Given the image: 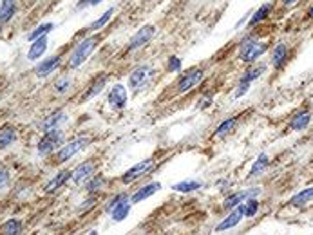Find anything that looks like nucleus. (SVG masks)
I'll return each mask as SVG.
<instances>
[{"instance_id":"obj_1","label":"nucleus","mask_w":313,"mask_h":235,"mask_svg":"<svg viewBox=\"0 0 313 235\" xmlns=\"http://www.w3.org/2000/svg\"><path fill=\"white\" fill-rule=\"evenodd\" d=\"M96 44H98V36H96V35L83 38V40L80 42V44L76 45L75 49H73L71 56H69V62H67L69 67H71V69H78L80 65H82L83 62H85L89 56H91V53L96 49Z\"/></svg>"},{"instance_id":"obj_2","label":"nucleus","mask_w":313,"mask_h":235,"mask_svg":"<svg viewBox=\"0 0 313 235\" xmlns=\"http://www.w3.org/2000/svg\"><path fill=\"white\" fill-rule=\"evenodd\" d=\"M268 51V44L264 42H257L254 38H248L241 44V49H239V58L246 64H252L257 58H261L264 53Z\"/></svg>"},{"instance_id":"obj_3","label":"nucleus","mask_w":313,"mask_h":235,"mask_svg":"<svg viewBox=\"0 0 313 235\" xmlns=\"http://www.w3.org/2000/svg\"><path fill=\"white\" fill-rule=\"evenodd\" d=\"M64 140H65L64 132L60 130V128H53V130H47L42 136V140L38 141L36 150H38L40 155H47V154H51V152H55L56 147H62V145H64Z\"/></svg>"},{"instance_id":"obj_4","label":"nucleus","mask_w":313,"mask_h":235,"mask_svg":"<svg viewBox=\"0 0 313 235\" xmlns=\"http://www.w3.org/2000/svg\"><path fill=\"white\" fill-rule=\"evenodd\" d=\"M89 143H91V140H89L87 136H82V138H76V140L62 145V147L58 148V152H56V163H65V161H69L71 158H75L78 152H82Z\"/></svg>"},{"instance_id":"obj_5","label":"nucleus","mask_w":313,"mask_h":235,"mask_svg":"<svg viewBox=\"0 0 313 235\" xmlns=\"http://www.w3.org/2000/svg\"><path fill=\"white\" fill-rule=\"evenodd\" d=\"M203 74H205V72H203L201 67L188 69V71H186L178 82V92H179V94H185V92H188L192 87H196V85L203 80Z\"/></svg>"},{"instance_id":"obj_6","label":"nucleus","mask_w":313,"mask_h":235,"mask_svg":"<svg viewBox=\"0 0 313 235\" xmlns=\"http://www.w3.org/2000/svg\"><path fill=\"white\" fill-rule=\"evenodd\" d=\"M152 167H154V161H152L151 158H147V160L139 161V163H136L134 167L129 168L127 172H123V175H122V183H123V185H131V183H134V181H136V179H139L141 175L147 174V172L151 170Z\"/></svg>"},{"instance_id":"obj_7","label":"nucleus","mask_w":313,"mask_h":235,"mask_svg":"<svg viewBox=\"0 0 313 235\" xmlns=\"http://www.w3.org/2000/svg\"><path fill=\"white\" fill-rule=\"evenodd\" d=\"M154 33H156L154 25H143L141 29H138V31L134 33V36H132L131 40H129L127 49L129 51H136V49L147 45L149 42H151L152 36H154Z\"/></svg>"},{"instance_id":"obj_8","label":"nucleus","mask_w":313,"mask_h":235,"mask_svg":"<svg viewBox=\"0 0 313 235\" xmlns=\"http://www.w3.org/2000/svg\"><path fill=\"white\" fill-rule=\"evenodd\" d=\"M107 101H109V105H111V109H114V111L125 109V105H127V89L123 87L122 84H116L114 87L111 89V92H109Z\"/></svg>"},{"instance_id":"obj_9","label":"nucleus","mask_w":313,"mask_h":235,"mask_svg":"<svg viewBox=\"0 0 313 235\" xmlns=\"http://www.w3.org/2000/svg\"><path fill=\"white\" fill-rule=\"evenodd\" d=\"M94 170H96V167L92 161H83V163H80L78 167L73 170L71 179L75 181L76 185H85L92 175H94Z\"/></svg>"},{"instance_id":"obj_10","label":"nucleus","mask_w":313,"mask_h":235,"mask_svg":"<svg viewBox=\"0 0 313 235\" xmlns=\"http://www.w3.org/2000/svg\"><path fill=\"white\" fill-rule=\"evenodd\" d=\"M257 194H261V188H250V190H245V192H237V194L230 195L228 199H225V203H223V208L225 210H234V208H237L239 204H243L246 199H250V197H255Z\"/></svg>"},{"instance_id":"obj_11","label":"nucleus","mask_w":313,"mask_h":235,"mask_svg":"<svg viewBox=\"0 0 313 235\" xmlns=\"http://www.w3.org/2000/svg\"><path fill=\"white\" fill-rule=\"evenodd\" d=\"M60 62H62V56L60 55L49 56V58H45V60H42L38 65H36L35 74L38 76V78H47L49 74H53V72L60 67Z\"/></svg>"},{"instance_id":"obj_12","label":"nucleus","mask_w":313,"mask_h":235,"mask_svg":"<svg viewBox=\"0 0 313 235\" xmlns=\"http://www.w3.org/2000/svg\"><path fill=\"white\" fill-rule=\"evenodd\" d=\"M243 217H245V214H243V204H239L237 208H234V210H232L230 214L226 215L225 219L215 226V231L219 233V231H226V230H230V228L237 226V224L241 223Z\"/></svg>"},{"instance_id":"obj_13","label":"nucleus","mask_w":313,"mask_h":235,"mask_svg":"<svg viewBox=\"0 0 313 235\" xmlns=\"http://www.w3.org/2000/svg\"><path fill=\"white\" fill-rule=\"evenodd\" d=\"M149 74H151V67L149 65H139L134 71L129 74V89L138 91L139 87H143V84L147 82Z\"/></svg>"},{"instance_id":"obj_14","label":"nucleus","mask_w":313,"mask_h":235,"mask_svg":"<svg viewBox=\"0 0 313 235\" xmlns=\"http://www.w3.org/2000/svg\"><path fill=\"white\" fill-rule=\"evenodd\" d=\"M158 190H161V183H149V185H145V187H141V188H138V190L132 194V197H131V203L132 204H138V203H141V201H145V199H149L151 195H154L156 192Z\"/></svg>"},{"instance_id":"obj_15","label":"nucleus","mask_w":313,"mask_h":235,"mask_svg":"<svg viewBox=\"0 0 313 235\" xmlns=\"http://www.w3.org/2000/svg\"><path fill=\"white\" fill-rule=\"evenodd\" d=\"M73 177V172L71 170H62V172H58V174L53 177L51 181H49L47 185H45V194H55L56 190H60V188L64 187L65 183H67L69 179Z\"/></svg>"},{"instance_id":"obj_16","label":"nucleus","mask_w":313,"mask_h":235,"mask_svg":"<svg viewBox=\"0 0 313 235\" xmlns=\"http://www.w3.org/2000/svg\"><path fill=\"white\" fill-rule=\"evenodd\" d=\"M45 49H47V36L36 38V40L31 42V45H29L28 60L35 62V60H38V58H42V55L45 53Z\"/></svg>"},{"instance_id":"obj_17","label":"nucleus","mask_w":313,"mask_h":235,"mask_svg":"<svg viewBox=\"0 0 313 235\" xmlns=\"http://www.w3.org/2000/svg\"><path fill=\"white\" fill-rule=\"evenodd\" d=\"M64 121H67V114H65L64 111H56V112H53V114H49L47 118H45L44 123H42V128H44L45 132L53 130V128H58L60 125L64 123Z\"/></svg>"},{"instance_id":"obj_18","label":"nucleus","mask_w":313,"mask_h":235,"mask_svg":"<svg viewBox=\"0 0 313 235\" xmlns=\"http://www.w3.org/2000/svg\"><path fill=\"white\" fill-rule=\"evenodd\" d=\"M311 201H313V187H309V188L301 190L299 194H295L294 197L290 199V206L301 208V206H306L308 203H311Z\"/></svg>"},{"instance_id":"obj_19","label":"nucleus","mask_w":313,"mask_h":235,"mask_svg":"<svg viewBox=\"0 0 313 235\" xmlns=\"http://www.w3.org/2000/svg\"><path fill=\"white\" fill-rule=\"evenodd\" d=\"M16 13L15 0H0V24H8Z\"/></svg>"},{"instance_id":"obj_20","label":"nucleus","mask_w":313,"mask_h":235,"mask_svg":"<svg viewBox=\"0 0 313 235\" xmlns=\"http://www.w3.org/2000/svg\"><path fill=\"white\" fill-rule=\"evenodd\" d=\"M309 123H311V114H309V112H299V114H295L294 118H292V121H290V128L295 132H301V130H304V128H308Z\"/></svg>"},{"instance_id":"obj_21","label":"nucleus","mask_w":313,"mask_h":235,"mask_svg":"<svg viewBox=\"0 0 313 235\" xmlns=\"http://www.w3.org/2000/svg\"><path fill=\"white\" fill-rule=\"evenodd\" d=\"M286 60H288V47L284 44H277L272 53V64L275 69H281L286 64Z\"/></svg>"},{"instance_id":"obj_22","label":"nucleus","mask_w":313,"mask_h":235,"mask_svg":"<svg viewBox=\"0 0 313 235\" xmlns=\"http://www.w3.org/2000/svg\"><path fill=\"white\" fill-rule=\"evenodd\" d=\"M0 233L2 235H20L22 233V221L16 219V217H11L8 219L2 228H0Z\"/></svg>"},{"instance_id":"obj_23","label":"nucleus","mask_w":313,"mask_h":235,"mask_svg":"<svg viewBox=\"0 0 313 235\" xmlns=\"http://www.w3.org/2000/svg\"><path fill=\"white\" fill-rule=\"evenodd\" d=\"M235 125H237V116H232L228 120L221 121L218 125V128H215V138H225V136H228L235 128Z\"/></svg>"},{"instance_id":"obj_24","label":"nucleus","mask_w":313,"mask_h":235,"mask_svg":"<svg viewBox=\"0 0 313 235\" xmlns=\"http://www.w3.org/2000/svg\"><path fill=\"white\" fill-rule=\"evenodd\" d=\"M105 84H107V74L98 76V78L94 80V84L89 87V91L83 94V100H91V98H94L96 94H100V92L103 91V87H105Z\"/></svg>"},{"instance_id":"obj_25","label":"nucleus","mask_w":313,"mask_h":235,"mask_svg":"<svg viewBox=\"0 0 313 235\" xmlns=\"http://www.w3.org/2000/svg\"><path fill=\"white\" fill-rule=\"evenodd\" d=\"M129 214H131V201L127 199V201H123L122 204H118V206L111 212V217H112V221L119 223V221L127 219Z\"/></svg>"},{"instance_id":"obj_26","label":"nucleus","mask_w":313,"mask_h":235,"mask_svg":"<svg viewBox=\"0 0 313 235\" xmlns=\"http://www.w3.org/2000/svg\"><path fill=\"white\" fill-rule=\"evenodd\" d=\"M264 71H266L264 65H257V67L248 69V71H245V74L241 76V80H239V84H252V82H254V80L261 78V76L264 74Z\"/></svg>"},{"instance_id":"obj_27","label":"nucleus","mask_w":313,"mask_h":235,"mask_svg":"<svg viewBox=\"0 0 313 235\" xmlns=\"http://www.w3.org/2000/svg\"><path fill=\"white\" fill-rule=\"evenodd\" d=\"M270 11H272V4H262L261 8L257 9V11L252 15V18H250L248 25L250 28H254V25H257L259 22H262L266 18V16L270 15Z\"/></svg>"},{"instance_id":"obj_28","label":"nucleus","mask_w":313,"mask_h":235,"mask_svg":"<svg viewBox=\"0 0 313 235\" xmlns=\"http://www.w3.org/2000/svg\"><path fill=\"white\" fill-rule=\"evenodd\" d=\"M270 165V160L266 154H259V158L254 161V165H252V168H250V174L248 177H255L257 174H261L262 170H264L266 167Z\"/></svg>"},{"instance_id":"obj_29","label":"nucleus","mask_w":313,"mask_h":235,"mask_svg":"<svg viewBox=\"0 0 313 235\" xmlns=\"http://www.w3.org/2000/svg\"><path fill=\"white\" fill-rule=\"evenodd\" d=\"M16 140V130L11 127H6L0 130V148H8Z\"/></svg>"},{"instance_id":"obj_30","label":"nucleus","mask_w":313,"mask_h":235,"mask_svg":"<svg viewBox=\"0 0 313 235\" xmlns=\"http://www.w3.org/2000/svg\"><path fill=\"white\" fill-rule=\"evenodd\" d=\"M51 29H53V24H51V22H45V24H40L38 28H35L31 33H29L28 40H29V42H35L36 38H42V36H47Z\"/></svg>"},{"instance_id":"obj_31","label":"nucleus","mask_w":313,"mask_h":235,"mask_svg":"<svg viewBox=\"0 0 313 235\" xmlns=\"http://www.w3.org/2000/svg\"><path fill=\"white\" fill-rule=\"evenodd\" d=\"M199 188H201V183H199V181H181V183L174 185L172 190L181 192V194H190V192L199 190Z\"/></svg>"},{"instance_id":"obj_32","label":"nucleus","mask_w":313,"mask_h":235,"mask_svg":"<svg viewBox=\"0 0 313 235\" xmlns=\"http://www.w3.org/2000/svg\"><path fill=\"white\" fill-rule=\"evenodd\" d=\"M112 15H114V8H109L107 11H105L102 16H100V18H96V20L92 22V24H91V31H100V29H102L103 25H105L109 20H111V16H112Z\"/></svg>"},{"instance_id":"obj_33","label":"nucleus","mask_w":313,"mask_h":235,"mask_svg":"<svg viewBox=\"0 0 313 235\" xmlns=\"http://www.w3.org/2000/svg\"><path fill=\"white\" fill-rule=\"evenodd\" d=\"M259 212V201L254 199V197H250L243 203V214L245 217H254L255 214Z\"/></svg>"},{"instance_id":"obj_34","label":"nucleus","mask_w":313,"mask_h":235,"mask_svg":"<svg viewBox=\"0 0 313 235\" xmlns=\"http://www.w3.org/2000/svg\"><path fill=\"white\" fill-rule=\"evenodd\" d=\"M103 185H105V179H103L102 175H92L91 179L85 183V190H87L89 194H94V192L102 190Z\"/></svg>"},{"instance_id":"obj_35","label":"nucleus","mask_w":313,"mask_h":235,"mask_svg":"<svg viewBox=\"0 0 313 235\" xmlns=\"http://www.w3.org/2000/svg\"><path fill=\"white\" fill-rule=\"evenodd\" d=\"M127 199H129V195H127V194H118L116 197H112V199L109 201L107 204H105V210H107L109 214H111V212L114 210V208L118 206V204H122L123 201H127Z\"/></svg>"},{"instance_id":"obj_36","label":"nucleus","mask_w":313,"mask_h":235,"mask_svg":"<svg viewBox=\"0 0 313 235\" xmlns=\"http://www.w3.org/2000/svg\"><path fill=\"white\" fill-rule=\"evenodd\" d=\"M69 89H71V80H69L67 76L60 78V80L55 84V91L58 92V94H64V92H67Z\"/></svg>"},{"instance_id":"obj_37","label":"nucleus","mask_w":313,"mask_h":235,"mask_svg":"<svg viewBox=\"0 0 313 235\" xmlns=\"http://www.w3.org/2000/svg\"><path fill=\"white\" fill-rule=\"evenodd\" d=\"M168 71L171 72L181 71V60H179L178 56H171V58H168Z\"/></svg>"},{"instance_id":"obj_38","label":"nucleus","mask_w":313,"mask_h":235,"mask_svg":"<svg viewBox=\"0 0 313 235\" xmlns=\"http://www.w3.org/2000/svg\"><path fill=\"white\" fill-rule=\"evenodd\" d=\"M8 181H9V172L4 170V168H0V190L8 185Z\"/></svg>"},{"instance_id":"obj_39","label":"nucleus","mask_w":313,"mask_h":235,"mask_svg":"<svg viewBox=\"0 0 313 235\" xmlns=\"http://www.w3.org/2000/svg\"><path fill=\"white\" fill-rule=\"evenodd\" d=\"M248 89H250V84H239L237 85V91H235V98H241V96H245L246 92H248Z\"/></svg>"},{"instance_id":"obj_40","label":"nucleus","mask_w":313,"mask_h":235,"mask_svg":"<svg viewBox=\"0 0 313 235\" xmlns=\"http://www.w3.org/2000/svg\"><path fill=\"white\" fill-rule=\"evenodd\" d=\"M210 103H212V96H205V98H201V100H199L198 107L199 109H205V107H208Z\"/></svg>"},{"instance_id":"obj_41","label":"nucleus","mask_w":313,"mask_h":235,"mask_svg":"<svg viewBox=\"0 0 313 235\" xmlns=\"http://www.w3.org/2000/svg\"><path fill=\"white\" fill-rule=\"evenodd\" d=\"M92 203H96V197H94V195H92V197H89L87 201H83L82 206H80V210H83V208H91Z\"/></svg>"},{"instance_id":"obj_42","label":"nucleus","mask_w":313,"mask_h":235,"mask_svg":"<svg viewBox=\"0 0 313 235\" xmlns=\"http://www.w3.org/2000/svg\"><path fill=\"white\" fill-rule=\"evenodd\" d=\"M92 0H80L78 4H76V8L78 9H83V8H87V6H91Z\"/></svg>"},{"instance_id":"obj_43","label":"nucleus","mask_w":313,"mask_h":235,"mask_svg":"<svg viewBox=\"0 0 313 235\" xmlns=\"http://www.w3.org/2000/svg\"><path fill=\"white\" fill-rule=\"evenodd\" d=\"M295 2H297V0H282V4L284 6H294Z\"/></svg>"},{"instance_id":"obj_44","label":"nucleus","mask_w":313,"mask_h":235,"mask_svg":"<svg viewBox=\"0 0 313 235\" xmlns=\"http://www.w3.org/2000/svg\"><path fill=\"white\" fill-rule=\"evenodd\" d=\"M308 18H311V20H313V6L308 9Z\"/></svg>"},{"instance_id":"obj_45","label":"nucleus","mask_w":313,"mask_h":235,"mask_svg":"<svg viewBox=\"0 0 313 235\" xmlns=\"http://www.w3.org/2000/svg\"><path fill=\"white\" fill-rule=\"evenodd\" d=\"M100 2H103V0H92L91 6H96V4H100Z\"/></svg>"},{"instance_id":"obj_46","label":"nucleus","mask_w":313,"mask_h":235,"mask_svg":"<svg viewBox=\"0 0 313 235\" xmlns=\"http://www.w3.org/2000/svg\"><path fill=\"white\" fill-rule=\"evenodd\" d=\"M89 235H98V231H96V230H92V231H91V233H89Z\"/></svg>"}]
</instances>
